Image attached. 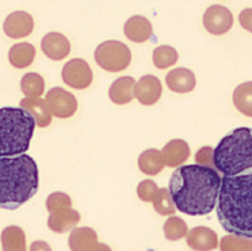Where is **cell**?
Segmentation results:
<instances>
[{"label": "cell", "mask_w": 252, "mask_h": 251, "mask_svg": "<svg viewBox=\"0 0 252 251\" xmlns=\"http://www.w3.org/2000/svg\"><path fill=\"white\" fill-rule=\"evenodd\" d=\"M3 29H4L7 37H10V38H23V37H28L33 33L34 19L26 11L11 12L6 18Z\"/></svg>", "instance_id": "30bf717a"}, {"label": "cell", "mask_w": 252, "mask_h": 251, "mask_svg": "<svg viewBox=\"0 0 252 251\" xmlns=\"http://www.w3.org/2000/svg\"><path fill=\"white\" fill-rule=\"evenodd\" d=\"M213 152L214 149L212 147H202L198 149L195 155V162L198 164H205V166H212L213 164Z\"/></svg>", "instance_id": "1f68e13d"}, {"label": "cell", "mask_w": 252, "mask_h": 251, "mask_svg": "<svg viewBox=\"0 0 252 251\" xmlns=\"http://www.w3.org/2000/svg\"><path fill=\"white\" fill-rule=\"evenodd\" d=\"M159 191V187L155 183L154 180L145 179L140 182V185L137 186V194L138 198L141 201L145 202H152L155 200V197Z\"/></svg>", "instance_id": "4dcf8cb0"}, {"label": "cell", "mask_w": 252, "mask_h": 251, "mask_svg": "<svg viewBox=\"0 0 252 251\" xmlns=\"http://www.w3.org/2000/svg\"><path fill=\"white\" fill-rule=\"evenodd\" d=\"M21 106L23 109L29 110L37 121L39 128H46L52 124V111L46 99L42 98H25L21 101Z\"/></svg>", "instance_id": "ffe728a7"}, {"label": "cell", "mask_w": 252, "mask_h": 251, "mask_svg": "<svg viewBox=\"0 0 252 251\" xmlns=\"http://www.w3.org/2000/svg\"><path fill=\"white\" fill-rule=\"evenodd\" d=\"M222 250H252V240L246 238H239L236 235L225 236L221 240Z\"/></svg>", "instance_id": "f546056e"}, {"label": "cell", "mask_w": 252, "mask_h": 251, "mask_svg": "<svg viewBox=\"0 0 252 251\" xmlns=\"http://www.w3.org/2000/svg\"><path fill=\"white\" fill-rule=\"evenodd\" d=\"M161 97V83L159 77L154 75H145L136 82L134 86V98L144 106H152Z\"/></svg>", "instance_id": "8fae6325"}, {"label": "cell", "mask_w": 252, "mask_h": 251, "mask_svg": "<svg viewBox=\"0 0 252 251\" xmlns=\"http://www.w3.org/2000/svg\"><path fill=\"white\" fill-rule=\"evenodd\" d=\"M35 57V48L29 42H19L12 46L8 52V60L18 70L32 66Z\"/></svg>", "instance_id": "44dd1931"}, {"label": "cell", "mask_w": 252, "mask_h": 251, "mask_svg": "<svg viewBox=\"0 0 252 251\" xmlns=\"http://www.w3.org/2000/svg\"><path fill=\"white\" fill-rule=\"evenodd\" d=\"M221 177L210 166L187 164L172 173L168 190L178 211L189 216H203L219 201Z\"/></svg>", "instance_id": "6da1fadb"}, {"label": "cell", "mask_w": 252, "mask_h": 251, "mask_svg": "<svg viewBox=\"0 0 252 251\" xmlns=\"http://www.w3.org/2000/svg\"><path fill=\"white\" fill-rule=\"evenodd\" d=\"M164 235L165 238L171 242H175L182 238H185L189 234V228H187V224L185 220H182L181 217H175L172 216L164 223Z\"/></svg>", "instance_id": "4316f807"}, {"label": "cell", "mask_w": 252, "mask_h": 251, "mask_svg": "<svg viewBox=\"0 0 252 251\" xmlns=\"http://www.w3.org/2000/svg\"><path fill=\"white\" fill-rule=\"evenodd\" d=\"M95 61L107 72H121L130 66L132 52L121 41H104L95 49Z\"/></svg>", "instance_id": "8992f818"}, {"label": "cell", "mask_w": 252, "mask_h": 251, "mask_svg": "<svg viewBox=\"0 0 252 251\" xmlns=\"http://www.w3.org/2000/svg\"><path fill=\"white\" fill-rule=\"evenodd\" d=\"M203 26L213 36H222L233 26V15L226 7L214 4L203 14Z\"/></svg>", "instance_id": "9c48e42d"}, {"label": "cell", "mask_w": 252, "mask_h": 251, "mask_svg": "<svg viewBox=\"0 0 252 251\" xmlns=\"http://www.w3.org/2000/svg\"><path fill=\"white\" fill-rule=\"evenodd\" d=\"M179 59V55L175 48L168 45H161L154 50V64L159 70H167L175 66Z\"/></svg>", "instance_id": "484cf974"}, {"label": "cell", "mask_w": 252, "mask_h": 251, "mask_svg": "<svg viewBox=\"0 0 252 251\" xmlns=\"http://www.w3.org/2000/svg\"><path fill=\"white\" fill-rule=\"evenodd\" d=\"M38 250V249H44V250H50V247L48 245H45V243H33L32 245V250Z\"/></svg>", "instance_id": "836d02e7"}, {"label": "cell", "mask_w": 252, "mask_h": 251, "mask_svg": "<svg viewBox=\"0 0 252 251\" xmlns=\"http://www.w3.org/2000/svg\"><path fill=\"white\" fill-rule=\"evenodd\" d=\"M161 153L167 167H178L190 158V147L185 140L175 139L165 144L164 148L161 149Z\"/></svg>", "instance_id": "d6986e66"}, {"label": "cell", "mask_w": 252, "mask_h": 251, "mask_svg": "<svg viewBox=\"0 0 252 251\" xmlns=\"http://www.w3.org/2000/svg\"><path fill=\"white\" fill-rule=\"evenodd\" d=\"M154 208L156 212L161 215V216H167V215H174L176 211V207L174 201H172V197L168 189H159L158 194L155 197V200L152 201Z\"/></svg>", "instance_id": "83f0119b"}, {"label": "cell", "mask_w": 252, "mask_h": 251, "mask_svg": "<svg viewBox=\"0 0 252 251\" xmlns=\"http://www.w3.org/2000/svg\"><path fill=\"white\" fill-rule=\"evenodd\" d=\"M63 80L66 86L76 90H84L93 83V71L87 61L83 59H72L63 67Z\"/></svg>", "instance_id": "52a82bcc"}, {"label": "cell", "mask_w": 252, "mask_h": 251, "mask_svg": "<svg viewBox=\"0 0 252 251\" xmlns=\"http://www.w3.org/2000/svg\"><path fill=\"white\" fill-rule=\"evenodd\" d=\"M125 32L126 38L130 39L132 42L136 44H143L145 41H148L152 34H154V28L152 23L143 15H134L129 18L125 23Z\"/></svg>", "instance_id": "5bb4252c"}, {"label": "cell", "mask_w": 252, "mask_h": 251, "mask_svg": "<svg viewBox=\"0 0 252 251\" xmlns=\"http://www.w3.org/2000/svg\"><path fill=\"white\" fill-rule=\"evenodd\" d=\"M38 191V167L26 153L0 158V207L15 211Z\"/></svg>", "instance_id": "3957f363"}, {"label": "cell", "mask_w": 252, "mask_h": 251, "mask_svg": "<svg viewBox=\"0 0 252 251\" xmlns=\"http://www.w3.org/2000/svg\"><path fill=\"white\" fill-rule=\"evenodd\" d=\"M46 102L52 114L57 118H69L76 113L77 101L73 94L61 87H55L46 94Z\"/></svg>", "instance_id": "ba28073f"}, {"label": "cell", "mask_w": 252, "mask_h": 251, "mask_svg": "<svg viewBox=\"0 0 252 251\" xmlns=\"http://www.w3.org/2000/svg\"><path fill=\"white\" fill-rule=\"evenodd\" d=\"M21 90L26 98H39L45 91V80L37 72H29L21 80Z\"/></svg>", "instance_id": "cb8c5ba5"}, {"label": "cell", "mask_w": 252, "mask_h": 251, "mask_svg": "<svg viewBox=\"0 0 252 251\" xmlns=\"http://www.w3.org/2000/svg\"><path fill=\"white\" fill-rule=\"evenodd\" d=\"M79 221H80L79 212L72 208H65V209H60V211L50 213L49 218H48V227L53 232L64 234L66 231L75 228Z\"/></svg>", "instance_id": "2e32d148"}, {"label": "cell", "mask_w": 252, "mask_h": 251, "mask_svg": "<svg viewBox=\"0 0 252 251\" xmlns=\"http://www.w3.org/2000/svg\"><path fill=\"white\" fill-rule=\"evenodd\" d=\"M41 49L50 60L60 61L65 59L71 52V44L64 34L52 32L45 36L41 41Z\"/></svg>", "instance_id": "7c38bea8"}, {"label": "cell", "mask_w": 252, "mask_h": 251, "mask_svg": "<svg viewBox=\"0 0 252 251\" xmlns=\"http://www.w3.org/2000/svg\"><path fill=\"white\" fill-rule=\"evenodd\" d=\"M217 217L226 232L252 240V169L222 177Z\"/></svg>", "instance_id": "7a4b0ae2"}, {"label": "cell", "mask_w": 252, "mask_h": 251, "mask_svg": "<svg viewBox=\"0 0 252 251\" xmlns=\"http://www.w3.org/2000/svg\"><path fill=\"white\" fill-rule=\"evenodd\" d=\"M187 245L192 250H214L219 246V236L208 227H195L186 236Z\"/></svg>", "instance_id": "e0dca14e"}, {"label": "cell", "mask_w": 252, "mask_h": 251, "mask_svg": "<svg viewBox=\"0 0 252 251\" xmlns=\"http://www.w3.org/2000/svg\"><path fill=\"white\" fill-rule=\"evenodd\" d=\"M68 245L71 250H109L107 246L99 243L96 232L88 227L73 228Z\"/></svg>", "instance_id": "4fadbf2b"}, {"label": "cell", "mask_w": 252, "mask_h": 251, "mask_svg": "<svg viewBox=\"0 0 252 251\" xmlns=\"http://www.w3.org/2000/svg\"><path fill=\"white\" fill-rule=\"evenodd\" d=\"M1 246L4 250H26V236L19 227H7L1 234Z\"/></svg>", "instance_id": "d4e9b609"}, {"label": "cell", "mask_w": 252, "mask_h": 251, "mask_svg": "<svg viewBox=\"0 0 252 251\" xmlns=\"http://www.w3.org/2000/svg\"><path fill=\"white\" fill-rule=\"evenodd\" d=\"M213 164L221 174L235 175L252 169V129L237 128L214 148Z\"/></svg>", "instance_id": "5b68a950"}, {"label": "cell", "mask_w": 252, "mask_h": 251, "mask_svg": "<svg viewBox=\"0 0 252 251\" xmlns=\"http://www.w3.org/2000/svg\"><path fill=\"white\" fill-rule=\"evenodd\" d=\"M239 22L241 28L252 33V8H244L239 14Z\"/></svg>", "instance_id": "d6a6232c"}, {"label": "cell", "mask_w": 252, "mask_h": 251, "mask_svg": "<svg viewBox=\"0 0 252 251\" xmlns=\"http://www.w3.org/2000/svg\"><path fill=\"white\" fill-rule=\"evenodd\" d=\"M37 121L29 110L21 108L0 109V156H15L30 147Z\"/></svg>", "instance_id": "277c9868"}, {"label": "cell", "mask_w": 252, "mask_h": 251, "mask_svg": "<svg viewBox=\"0 0 252 251\" xmlns=\"http://www.w3.org/2000/svg\"><path fill=\"white\" fill-rule=\"evenodd\" d=\"M71 207L72 200L69 198L68 194L63 193V191H55V193H52V194L48 197V200H46V209H48L50 213Z\"/></svg>", "instance_id": "f1b7e54d"}, {"label": "cell", "mask_w": 252, "mask_h": 251, "mask_svg": "<svg viewBox=\"0 0 252 251\" xmlns=\"http://www.w3.org/2000/svg\"><path fill=\"white\" fill-rule=\"evenodd\" d=\"M164 158L163 153L159 149H147L138 156V167L144 174L156 175L159 174L161 170L164 169Z\"/></svg>", "instance_id": "7402d4cb"}, {"label": "cell", "mask_w": 252, "mask_h": 251, "mask_svg": "<svg viewBox=\"0 0 252 251\" xmlns=\"http://www.w3.org/2000/svg\"><path fill=\"white\" fill-rule=\"evenodd\" d=\"M165 83H167V87L170 88L171 91L178 94H186L191 93L195 88L197 79L190 70L175 68V70H172L167 73Z\"/></svg>", "instance_id": "9a60e30c"}, {"label": "cell", "mask_w": 252, "mask_h": 251, "mask_svg": "<svg viewBox=\"0 0 252 251\" xmlns=\"http://www.w3.org/2000/svg\"><path fill=\"white\" fill-rule=\"evenodd\" d=\"M136 82L132 76L118 77L109 88V98L115 105L130 104L134 98Z\"/></svg>", "instance_id": "ac0fdd59"}, {"label": "cell", "mask_w": 252, "mask_h": 251, "mask_svg": "<svg viewBox=\"0 0 252 251\" xmlns=\"http://www.w3.org/2000/svg\"><path fill=\"white\" fill-rule=\"evenodd\" d=\"M233 104L240 113L252 118V82L241 83L236 87Z\"/></svg>", "instance_id": "603a6c76"}]
</instances>
